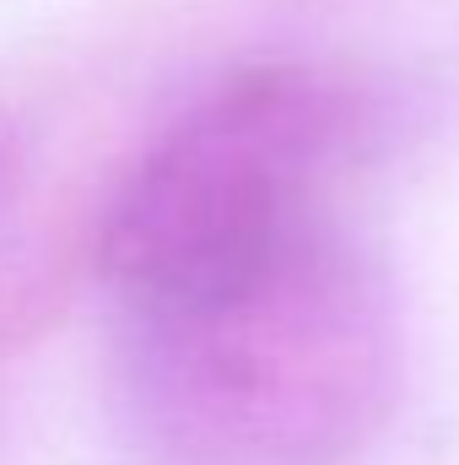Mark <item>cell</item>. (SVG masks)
<instances>
[{"instance_id": "cell-1", "label": "cell", "mask_w": 459, "mask_h": 465, "mask_svg": "<svg viewBox=\"0 0 459 465\" xmlns=\"http://www.w3.org/2000/svg\"><path fill=\"white\" fill-rule=\"evenodd\" d=\"M109 379L135 465H356L400 390L395 292L330 217L206 287L114 309Z\"/></svg>"}, {"instance_id": "cell-2", "label": "cell", "mask_w": 459, "mask_h": 465, "mask_svg": "<svg viewBox=\"0 0 459 465\" xmlns=\"http://www.w3.org/2000/svg\"><path fill=\"white\" fill-rule=\"evenodd\" d=\"M384 98L325 65H254L179 114L119 179L98 228L109 303H151L243 271L336 217V184L378 152Z\"/></svg>"}]
</instances>
